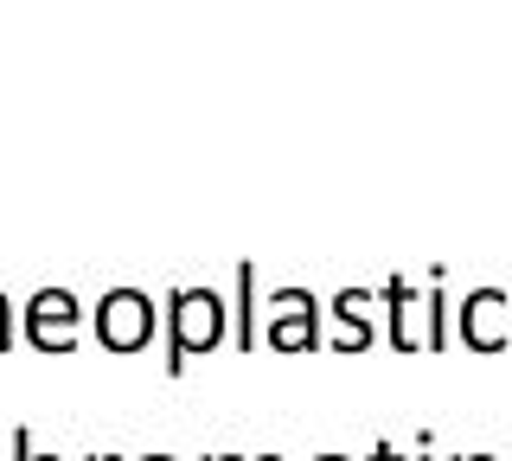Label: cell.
<instances>
[{
	"label": "cell",
	"instance_id": "cell-1",
	"mask_svg": "<svg viewBox=\"0 0 512 461\" xmlns=\"http://www.w3.org/2000/svg\"><path fill=\"white\" fill-rule=\"evenodd\" d=\"M103 321H109V340H116V346H135L141 333H148V301H141V295H116L103 308Z\"/></svg>",
	"mask_w": 512,
	"mask_h": 461
}]
</instances>
